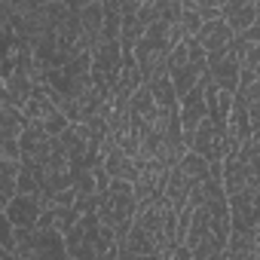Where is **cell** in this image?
Instances as JSON below:
<instances>
[{
	"label": "cell",
	"mask_w": 260,
	"mask_h": 260,
	"mask_svg": "<svg viewBox=\"0 0 260 260\" xmlns=\"http://www.w3.org/2000/svg\"><path fill=\"white\" fill-rule=\"evenodd\" d=\"M208 77H211V83L220 92H230V95L239 92V86H242V64H239V46L236 43L226 52L208 58Z\"/></svg>",
	"instance_id": "3"
},
{
	"label": "cell",
	"mask_w": 260,
	"mask_h": 260,
	"mask_svg": "<svg viewBox=\"0 0 260 260\" xmlns=\"http://www.w3.org/2000/svg\"><path fill=\"white\" fill-rule=\"evenodd\" d=\"M141 260H172V254H147V257H141Z\"/></svg>",
	"instance_id": "21"
},
{
	"label": "cell",
	"mask_w": 260,
	"mask_h": 260,
	"mask_svg": "<svg viewBox=\"0 0 260 260\" xmlns=\"http://www.w3.org/2000/svg\"><path fill=\"white\" fill-rule=\"evenodd\" d=\"M4 260H22L19 254H4Z\"/></svg>",
	"instance_id": "22"
},
{
	"label": "cell",
	"mask_w": 260,
	"mask_h": 260,
	"mask_svg": "<svg viewBox=\"0 0 260 260\" xmlns=\"http://www.w3.org/2000/svg\"><path fill=\"white\" fill-rule=\"evenodd\" d=\"M211 260H223V251H220V254H217V257H211Z\"/></svg>",
	"instance_id": "24"
},
{
	"label": "cell",
	"mask_w": 260,
	"mask_h": 260,
	"mask_svg": "<svg viewBox=\"0 0 260 260\" xmlns=\"http://www.w3.org/2000/svg\"><path fill=\"white\" fill-rule=\"evenodd\" d=\"M43 211H46L43 196H25V193H19V196L4 208V217H7L16 230H37Z\"/></svg>",
	"instance_id": "5"
},
{
	"label": "cell",
	"mask_w": 260,
	"mask_h": 260,
	"mask_svg": "<svg viewBox=\"0 0 260 260\" xmlns=\"http://www.w3.org/2000/svg\"><path fill=\"white\" fill-rule=\"evenodd\" d=\"M205 52H208V58L211 55H220V52H226L233 43H236V34L230 31V25L220 19V22H208V25H202V31L193 37Z\"/></svg>",
	"instance_id": "7"
},
{
	"label": "cell",
	"mask_w": 260,
	"mask_h": 260,
	"mask_svg": "<svg viewBox=\"0 0 260 260\" xmlns=\"http://www.w3.org/2000/svg\"><path fill=\"white\" fill-rule=\"evenodd\" d=\"M0 159L22 162V144L19 141H0Z\"/></svg>",
	"instance_id": "19"
},
{
	"label": "cell",
	"mask_w": 260,
	"mask_h": 260,
	"mask_svg": "<svg viewBox=\"0 0 260 260\" xmlns=\"http://www.w3.org/2000/svg\"><path fill=\"white\" fill-rule=\"evenodd\" d=\"M104 172H107L113 181H125V184H135V181L141 178L138 159L128 156V153H122V150H116V147L107 150V156H104Z\"/></svg>",
	"instance_id": "11"
},
{
	"label": "cell",
	"mask_w": 260,
	"mask_h": 260,
	"mask_svg": "<svg viewBox=\"0 0 260 260\" xmlns=\"http://www.w3.org/2000/svg\"><path fill=\"white\" fill-rule=\"evenodd\" d=\"M190 153H196L208 162H223V135L214 128L211 119H205L196 128V135L190 138Z\"/></svg>",
	"instance_id": "6"
},
{
	"label": "cell",
	"mask_w": 260,
	"mask_h": 260,
	"mask_svg": "<svg viewBox=\"0 0 260 260\" xmlns=\"http://www.w3.org/2000/svg\"><path fill=\"white\" fill-rule=\"evenodd\" d=\"M242 95H245V104H248V116H251V128L257 132L260 128V80L254 83V86H248V89H242Z\"/></svg>",
	"instance_id": "16"
},
{
	"label": "cell",
	"mask_w": 260,
	"mask_h": 260,
	"mask_svg": "<svg viewBox=\"0 0 260 260\" xmlns=\"http://www.w3.org/2000/svg\"><path fill=\"white\" fill-rule=\"evenodd\" d=\"M172 260H196V257H193V251H190L187 245H178V248L172 251Z\"/></svg>",
	"instance_id": "20"
},
{
	"label": "cell",
	"mask_w": 260,
	"mask_h": 260,
	"mask_svg": "<svg viewBox=\"0 0 260 260\" xmlns=\"http://www.w3.org/2000/svg\"><path fill=\"white\" fill-rule=\"evenodd\" d=\"M147 86H150V92H153V98H156V104H159L162 110H178L181 98H178L175 83H172V77H169V74H166V77H159V80H153V83H147Z\"/></svg>",
	"instance_id": "15"
},
{
	"label": "cell",
	"mask_w": 260,
	"mask_h": 260,
	"mask_svg": "<svg viewBox=\"0 0 260 260\" xmlns=\"http://www.w3.org/2000/svg\"><path fill=\"white\" fill-rule=\"evenodd\" d=\"M205 86H208V74H205V77L199 80V86H196V89H190V92L181 98V104H178V110H181V125H184V135H187V144H190V138L196 135V128L208 119Z\"/></svg>",
	"instance_id": "4"
},
{
	"label": "cell",
	"mask_w": 260,
	"mask_h": 260,
	"mask_svg": "<svg viewBox=\"0 0 260 260\" xmlns=\"http://www.w3.org/2000/svg\"><path fill=\"white\" fill-rule=\"evenodd\" d=\"M80 25H83V43L95 49L101 43V28H104V0H83Z\"/></svg>",
	"instance_id": "10"
},
{
	"label": "cell",
	"mask_w": 260,
	"mask_h": 260,
	"mask_svg": "<svg viewBox=\"0 0 260 260\" xmlns=\"http://www.w3.org/2000/svg\"><path fill=\"white\" fill-rule=\"evenodd\" d=\"M239 153H242V159H245V162L251 166V172H254V178L260 181V144H257L254 138H248V141L242 144V150H239Z\"/></svg>",
	"instance_id": "17"
},
{
	"label": "cell",
	"mask_w": 260,
	"mask_h": 260,
	"mask_svg": "<svg viewBox=\"0 0 260 260\" xmlns=\"http://www.w3.org/2000/svg\"><path fill=\"white\" fill-rule=\"evenodd\" d=\"M138 19H141V25H144V28L156 25V22L162 19V13H159V0H141V10H138Z\"/></svg>",
	"instance_id": "18"
},
{
	"label": "cell",
	"mask_w": 260,
	"mask_h": 260,
	"mask_svg": "<svg viewBox=\"0 0 260 260\" xmlns=\"http://www.w3.org/2000/svg\"><path fill=\"white\" fill-rule=\"evenodd\" d=\"M236 46H239V64H242V86L239 89H248L260 80V46L245 43V40H236Z\"/></svg>",
	"instance_id": "13"
},
{
	"label": "cell",
	"mask_w": 260,
	"mask_h": 260,
	"mask_svg": "<svg viewBox=\"0 0 260 260\" xmlns=\"http://www.w3.org/2000/svg\"><path fill=\"white\" fill-rule=\"evenodd\" d=\"M230 217L233 233H257L260 226V187H245L239 193H230Z\"/></svg>",
	"instance_id": "2"
},
{
	"label": "cell",
	"mask_w": 260,
	"mask_h": 260,
	"mask_svg": "<svg viewBox=\"0 0 260 260\" xmlns=\"http://www.w3.org/2000/svg\"><path fill=\"white\" fill-rule=\"evenodd\" d=\"M196 187H199V181H193L181 166L178 169H172V175H169V184H166V199H169V205L181 214L187 205H190V199H193V193H196Z\"/></svg>",
	"instance_id": "8"
},
{
	"label": "cell",
	"mask_w": 260,
	"mask_h": 260,
	"mask_svg": "<svg viewBox=\"0 0 260 260\" xmlns=\"http://www.w3.org/2000/svg\"><path fill=\"white\" fill-rule=\"evenodd\" d=\"M251 138H254V141H257V144H260V128H257V132H254V135H251Z\"/></svg>",
	"instance_id": "23"
},
{
	"label": "cell",
	"mask_w": 260,
	"mask_h": 260,
	"mask_svg": "<svg viewBox=\"0 0 260 260\" xmlns=\"http://www.w3.org/2000/svg\"><path fill=\"white\" fill-rule=\"evenodd\" d=\"M260 248H257V233H233L226 248H223V260H257Z\"/></svg>",
	"instance_id": "14"
},
{
	"label": "cell",
	"mask_w": 260,
	"mask_h": 260,
	"mask_svg": "<svg viewBox=\"0 0 260 260\" xmlns=\"http://www.w3.org/2000/svg\"><path fill=\"white\" fill-rule=\"evenodd\" d=\"M141 202L135 196V184H125V181H113L110 190L98 193V217L107 230L116 233V239L122 242L132 230V223L138 220Z\"/></svg>",
	"instance_id": "1"
},
{
	"label": "cell",
	"mask_w": 260,
	"mask_h": 260,
	"mask_svg": "<svg viewBox=\"0 0 260 260\" xmlns=\"http://www.w3.org/2000/svg\"><path fill=\"white\" fill-rule=\"evenodd\" d=\"M223 22L239 40L257 22V0H223Z\"/></svg>",
	"instance_id": "9"
},
{
	"label": "cell",
	"mask_w": 260,
	"mask_h": 260,
	"mask_svg": "<svg viewBox=\"0 0 260 260\" xmlns=\"http://www.w3.org/2000/svg\"><path fill=\"white\" fill-rule=\"evenodd\" d=\"M28 128V116L22 107L0 101V141H19Z\"/></svg>",
	"instance_id": "12"
}]
</instances>
